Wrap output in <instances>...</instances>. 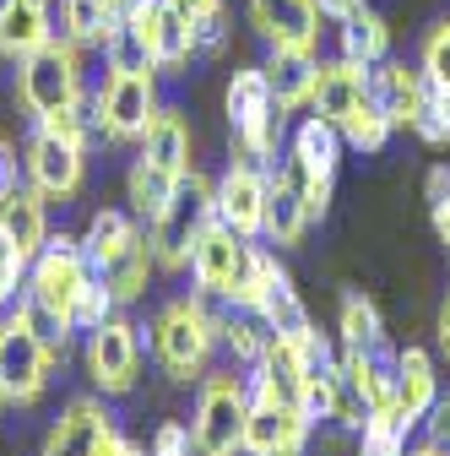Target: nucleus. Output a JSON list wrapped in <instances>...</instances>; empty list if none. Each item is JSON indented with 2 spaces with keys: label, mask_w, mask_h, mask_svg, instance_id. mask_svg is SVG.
I'll use <instances>...</instances> for the list:
<instances>
[{
  "label": "nucleus",
  "mask_w": 450,
  "mask_h": 456,
  "mask_svg": "<svg viewBox=\"0 0 450 456\" xmlns=\"http://www.w3.org/2000/svg\"><path fill=\"white\" fill-rule=\"evenodd\" d=\"M434 396H439V364L429 348H397V408L423 424V413L434 408Z\"/></svg>",
  "instance_id": "nucleus-28"
},
{
  "label": "nucleus",
  "mask_w": 450,
  "mask_h": 456,
  "mask_svg": "<svg viewBox=\"0 0 450 456\" xmlns=\"http://www.w3.org/2000/svg\"><path fill=\"white\" fill-rule=\"evenodd\" d=\"M266 326H261V315H250V310H229L222 305V326H217V348L229 354V364L234 370H255L261 364V354H266Z\"/></svg>",
  "instance_id": "nucleus-33"
},
{
  "label": "nucleus",
  "mask_w": 450,
  "mask_h": 456,
  "mask_svg": "<svg viewBox=\"0 0 450 456\" xmlns=\"http://www.w3.org/2000/svg\"><path fill=\"white\" fill-rule=\"evenodd\" d=\"M217 326H222V305L190 289L180 299L157 305V315L141 326V337H147L152 364L168 380H174V386H196L212 370V359H217Z\"/></svg>",
  "instance_id": "nucleus-1"
},
{
  "label": "nucleus",
  "mask_w": 450,
  "mask_h": 456,
  "mask_svg": "<svg viewBox=\"0 0 450 456\" xmlns=\"http://www.w3.org/2000/svg\"><path fill=\"white\" fill-rule=\"evenodd\" d=\"M385 342V321L380 305L358 289L342 294V310H336V348H380Z\"/></svg>",
  "instance_id": "nucleus-34"
},
{
  "label": "nucleus",
  "mask_w": 450,
  "mask_h": 456,
  "mask_svg": "<svg viewBox=\"0 0 450 456\" xmlns=\"http://www.w3.org/2000/svg\"><path fill=\"white\" fill-rule=\"evenodd\" d=\"M190 451H196V435L180 419H163L152 429V445H147V456H190Z\"/></svg>",
  "instance_id": "nucleus-42"
},
{
  "label": "nucleus",
  "mask_w": 450,
  "mask_h": 456,
  "mask_svg": "<svg viewBox=\"0 0 450 456\" xmlns=\"http://www.w3.org/2000/svg\"><path fill=\"white\" fill-rule=\"evenodd\" d=\"M369 98L385 109V120L397 131H413L423 103H429V82H423L418 61L407 66V61H397V54H385L380 66H369Z\"/></svg>",
  "instance_id": "nucleus-18"
},
{
  "label": "nucleus",
  "mask_w": 450,
  "mask_h": 456,
  "mask_svg": "<svg viewBox=\"0 0 450 456\" xmlns=\"http://www.w3.org/2000/svg\"><path fill=\"white\" fill-rule=\"evenodd\" d=\"M413 419L402 408H374L358 429V456H407V440H413Z\"/></svg>",
  "instance_id": "nucleus-35"
},
{
  "label": "nucleus",
  "mask_w": 450,
  "mask_h": 456,
  "mask_svg": "<svg viewBox=\"0 0 450 456\" xmlns=\"http://www.w3.org/2000/svg\"><path fill=\"white\" fill-rule=\"evenodd\" d=\"M147 234V223L131 212V207H98L82 228V250H87V266L103 272V266H115L136 240Z\"/></svg>",
  "instance_id": "nucleus-25"
},
{
  "label": "nucleus",
  "mask_w": 450,
  "mask_h": 456,
  "mask_svg": "<svg viewBox=\"0 0 450 456\" xmlns=\"http://www.w3.org/2000/svg\"><path fill=\"white\" fill-rule=\"evenodd\" d=\"M309 445H315V419L304 408L250 403V424H245V451L239 456H309Z\"/></svg>",
  "instance_id": "nucleus-15"
},
{
  "label": "nucleus",
  "mask_w": 450,
  "mask_h": 456,
  "mask_svg": "<svg viewBox=\"0 0 450 456\" xmlns=\"http://www.w3.org/2000/svg\"><path fill=\"white\" fill-rule=\"evenodd\" d=\"M445 364H450V354H445Z\"/></svg>",
  "instance_id": "nucleus-53"
},
{
  "label": "nucleus",
  "mask_w": 450,
  "mask_h": 456,
  "mask_svg": "<svg viewBox=\"0 0 450 456\" xmlns=\"http://www.w3.org/2000/svg\"><path fill=\"white\" fill-rule=\"evenodd\" d=\"M141 158H152L157 168H168V175H190L196 168V136H190V120H185V109H174V103H163L157 109V120L147 126V136H141V147H136Z\"/></svg>",
  "instance_id": "nucleus-26"
},
{
  "label": "nucleus",
  "mask_w": 450,
  "mask_h": 456,
  "mask_svg": "<svg viewBox=\"0 0 450 456\" xmlns=\"http://www.w3.org/2000/svg\"><path fill=\"white\" fill-rule=\"evenodd\" d=\"M245 17H250V33L266 49H309V54H320L325 17H320L315 0H245Z\"/></svg>",
  "instance_id": "nucleus-14"
},
{
  "label": "nucleus",
  "mask_w": 450,
  "mask_h": 456,
  "mask_svg": "<svg viewBox=\"0 0 450 456\" xmlns=\"http://www.w3.org/2000/svg\"><path fill=\"white\" fill-rule=\"evenodd\" d=\"M364 98H369V66L348 61V54H320V66H315V98H309V109L320 114V120L342 126Z\"/></svg>",
  "instance_id": "nucleus-19"
},
{
  "label": "nucleus",
  "mask_w": 450,
  "mask_h": 456,
  "mask_svg": "<svg viewBox=\"0 0 450 456\" xmlns=\"http://www.w3.org/2000/svg\"><path fill=\"white\" fill-rule=\"evenodd\" d=\"M315 6H320L325 22H342V17H353V12L364 6V0H315Z\"/></svg>",
  "instance_id": "nucleus-48"
},
{
  "label": "nucleus",
  "mask_w": 450,
  "mask_h": 456,
  "mask_svg": "<svg viewBox=\"0 0 450 456\" xmlns=\"http://www.w3.org/2000/svg\"><path fill=\"white\" fill-rule=\"evenodd\" d=\"M98 456H147V451H141V445H136L131 435H120L115 424H108V435L98 440Z\"/></svg>",
  "instance_id": "nucleus-45"
},
{
  "label": "nucleus",
  "mask_w": 450,
  "mask_h": 456,
  "mask_svg": "<svg viewBox=\"0 0 450 456\" xmlns=\"http://www.w3.org/2000/svg\"><path fill=\"white\" fill-rule=\"evenodd\" d=\"M87 98V49L54 33L44 49L17 61V109L28 120H49Z\"/></svg>",
  "instance_id": "nucleus-3"
},
{
  "label": "nucleus",
  "mask_w": 450,
  "mask_h": 456,
  "mask_svg": "<svg viewBox=\"0 0 450 456\" xmlns=\"http://www.w3.org/2000/svg\"><path fill=\"white\" fill-rule=\"evenodd\" d=\"M331 28H336V54H348V61H358V66H380L390 54V22L369 6V0L353 17L331 22Z\"/></svg>",
  "instance_id": "nucleus-29"
},
{
  "label": "nucleus",
  "mask_w": 450,
  "mask_h": 456,
  "mask_svg": "<svg viewBox=\"0 0 450 456\" xmlns=\"http://www.w3.org/2000/svg\"><path fill=\"white\" fill-rule=\"evenodd\" d=\"M434 342H439V354H450V294L439 305V321H434Z\"/></svg>",
  "instance_id": "nucleus-49"
},
{
  "label": "nucleus",
  "mask_w": 450,
  "mask_h": 456,
  "mask_svg": "<svg viewBox=\"0 0 450 456\" xmlns=\"http://www.w3.org/2000/svg\"><path fill=\"white\" fill-rule=\"evenodd\" d=\"M0 240L6 245H17L28 261L44 250V240H49V201L22 180V185H12V191H0Z\"/></svg>",
  "instance_id": "nucleus-24"
},
{
  "label": "nucleus",
  "mask_w": 450,
  "mask_h": 456,
  "mask_svg": "<svg viewBox=\"0 0 450 456\" xmlns=\"http://www.w3.org/2000/svg\"><path fill=\"white\" fill-rule=\"evenodd\" d=\"M87 342H82V370H87V380H92V391L98 396H131L136 391V380H141V354H147V337H141V326L125 315V310H115L103 326H92V331H82Z\"/></svg>",
  "instance_id": "nucleus-8"
},
{
  "label": "nucleus",
  "mask_w": 450,
  "mask_h": 456,
  "mask_svg": "<svg viewBox=\"0 0 450 456\" xmlns=\"http://www.w3.org/2000/svg\"><path fill=\"white\" fill-rule=\"evenodd\" d=\"M125 17H131V28L141 33V44H147V54H152V71L157 77H185L190 71V61H201V44H196V28L168 6V0H131L125 6Z\"/></svg>",
  "instance_id": "nucleus-12"
},
{
  "label": "nucleus",
  "mask_w": 450,
  "mask_h": 456,
  "mask_svg": "<svg viewBox=\"0 0 450 456\" xmlns=\"http://www.w3.org/2000/svg\"><path fill=\"white\" fill-rule=\"evenodd\" d=\"M266 191H271V168H261V163L234 152L229 168L217 175V223H229L234 234H245V240H261Z\"/></svg>",
  "instance_id": "nucleus-13"
},
{
  "label": "nucleus",
  "mask_w": 450,
  "mask_h": 456,
  "mask_svg": "<svg viewBox=\"0 0 450 456\" xmlns=\"http://www.w3.org/2000/svg\"><path fill=\"white\" fill-rule=\"evenodd\" d=\"M418 71L429 87H450V17L429 22V33L418 44Z\"/></svg>",
  "instance_id": "nucleus-38"
},
{
  "label": "nucleus",
  "mask_w": 450,
  "mask_h": 456,
  "mask_svg": "<svg viewBox=\"0 0 450 456\" xmlns=\"http://www.w3.org/2000/svg\"><path fill=\"white\" fill-rule=\"evenodd\" d=\"M429 217H434V240L450 250V196H445V201H434V207H429Z\"/></svg>",
  "instance_id": "nucleus-47"
},
{
  "label": "nucleus",
  "mask_w": 450,
  "mask_h": 456,
  "mask_svg": "<svg viewBox=\"0 0 450 456\" xmlns=\"http://www.w3.org/2000/svg\"><path fill=\"white\" fill-rule=\"evenodd\" d=\"M423 196H429V207L450 196V163H434L429 175H423Z\"/></svg>",
  "instance_id": "nucleus-46"
},
{
  "label": "nucleus",
  "mask_w": 450,
  "mask_h": 456,
  "mask_svg": "<svg viewBox=\"0 0 450 456\" xmlns=\"http://www.w3.org/2000/svg\"><path fill=\"white\" fill-rule=\"evenodd\" d=\"M315 66H320V54H309V49H266V61H261L266 87H271V98L283 103L288 114L309 109V98H315Z\"/></svg>",
  "instance_id": "nucleus-27"
},
{
  "label": "nucleus",
  "mask_w": 450,
  "mask_h": 456,
  "mask_svg": "<svg viewBox=\"0 0 450 456\" xmlns=\"http://www.w3.org/2000/svg\"><path fill=\"white\" fill-rule=\"evenodd\" d=\"M413 136H418L423 147H450V87H429V103H423V114H418Z\"/></svg>",
  "instance_id": "nucleus-39"
},
{
  "label": "nucleus",
  "mask_w": 450,
  "mask_h": 456,
  "mask_svg": "<svg viewBox=\"0 0 450 456\" xmlns=\"http://www.w3.org/2000/svg\"><path fill=\"white\" fill-rule=\"evenodd\" d=\"M245 424H250V380L245 370H206L196 380V408H190V435L212 456H239L245 451Z\"/></svg>",
  "instance_id": "nucleus-6"
},
{
  "label": "nucleus",
  "mask_w": 450,
  "mask_h": 456,
  "mask_svg": "<svg viewBox=\"0 0 450 456\" xmlns=\"http://www.w3.org/2000/svg\"><path fill=\"white\" fill-rule=\"evenodd\" d=\"M309 207H304V191H299V180H293V168L277 158V168H271V191H266V223H261V240L271 245V250H293L304 234H309Z\"/></svg>",
  "instance_id": "nucleus-20"
},
{
  "label": "nucleus",
  "mask_w": 450,
  "mask_h": 456,
  "mask_svg": "<svg viewBox=\"0 0 450 456\" xmlns=\"http://www.w3.org/2000/svg\"><path fill=\"white\" fill-rule=\"evenodd\" d=\"M174 185H180V175H168V168H157L152 158H131V168H125V207L141 217V223H152L163 207H168V196H174Z\"/></svg>",
  "instance_id": "nucleus-31"
},
{
  "label": "nucleus",
  "mask_w": 450,
  "mask_h": 456,
  "mask_svg": "<svg viewBox=\"0 0 450 456\" xmlns=\"http://www.w3.org/2000/svg\"><path fill=\"white\" fill-rule=\"evenodd\" d=\"M0 413H6V396H0Z\"/></svg>",
  "instance_id": "nucleus-52"
},
{
  "label": "nucleus",
  "mask_w": 450,
  "mask_h": 456,
  "mask_svg": "<svg viewBox=\"0 0 450 456\" xmlns=\"http://www.w3.org/2000/svg\"><path fill=\"white\" fill-rule=\"evenodd\" d=\"M54 364L60 354L22 321V310H0V396H6V408H38L54 380Z\"/></svg>",
  "instance_id": "nucleus-7"
},
{
  "label": "nucleus",
  "mask_w": 450,
  "mask_h": 456,
  "mask_svg": "<svg viewBox=\"0 0 450 456\" xmlns=\"http://www.w3.org/2000/svg\"><path fill=\"white\" fill-rule=\"evenodd\" d=\"M22 175L49 207H66L87 185V147L54 136L44 126H28V136H22Z\"/></svg>",
  "instance_id": "nucleus-10"
},
{
  "label": "nucleus",
  "mask_w": 450,
  "mask_h": 456,
  "mask_svg": "<svg viewBox=\"0 0 450 456\" xmlns=\"http://www.w3.org/2000/svg\"><path fill=\"white\" fill-rule=\"evenodd\" d=\"M222 114H229V131H234V152L261 163V168H277V158L288 147V109L271 98L261 66H239L229 77V87H222Z\"/></svg>",
  "instance_id": "nucleus-2"
},
{
  "label": "nucleus",
  "mask_w": 450,
  "mask_h": 456,
  "mask_svg": "<svg viewBox=\"0 0 450 456\" xmlns=\"http://www.w3.org/2000/svg\"><path fill=\"white\" fill-rule=\"evenodd\" d=\"M22 289H28V256L0 240V310H12L22 299Z\"/></svg>",
  "instance_id": "nucleus-41"
},
{
  "label": "nucleus",
  "mask_w": 450,
  "mask_h": 456,
  "mask_svg": "<svg viewBox=\"0 0 450 456\" xmlns=\"http://www.w3.org/2000/svg\"><path fill=\"white\" fill-rule=\"evenodd\" d=\"M120 305H115V294H108V282L92 272L87 277V289L76 294V310H71V321H76V331H92V326H103L108 315H115Z\"/></svg>",
  "instance_id": "nucleus-40"
},
{
  "label": "nucleus",
  "mask_w": 450,
  "mask_h": 456,
  "mask_svg": "<svg viewBox=\"0 0 450 456\" xmlns=\"http://www.w3.org/2000/svg\"><path fill=\"white\" fill-rule=\"evenodd\" d=\"M336 131H342V142H348V152H364V158H374V152H385L390 147V136H397V126H390L385 120V109L374 103V98H364L353 114H348V120L342 126H336Z\"/></svg>",
  "instance_id": "nucleus-36"
},
{
  "label": "nucleus",
  "mask_w": 450,
  "mask_h": 456,
  "mask_svg": "<svg viewBox=\"0 0 450 456\" xmlns=\"http://www.w3.org/2000/svg\"><path fill=\"white\" fill-rule=\"evenodd\" d=\"M131 0H60V38L82 44V49H98L103 33L125 17Z\"/></svg>",
  "instance_id": "nucleus-30"
},
{
  "label": "nucleus",
  "mask_w": 450,
  "mask_h": 456,
  "mask_svg": "<svg viewBox=\"0 0 450 456\" xmlns=\"http://www.w3.org/2000/svg\"><path fill=\"white\" fill-rule=\"evenodd\" d=\"M22 180H28V175H22V147L0 136V191H12V185H22Z\"/></svg>",
  "instance_id": "nucleus-44"
},
{
  "label": "nucleus",
  "mask_w": 450,
  "mask_h": 456,
  "mask_svg": "<svg viewBox=\"0 0 450 456\" xmlns=\"http://www.w3.org/2000/svg\"><path fill=\"white\" fill-rule=\"evenodd\" d=\"M108 424H115V413H108V396L82 391V396H71V403L60 408V419L49 424L38 456H98V440L108 435Z\"/></svg>",
  "instance_id": "nucleus-17"
},
{
  "label": "nucleus",
  "mask_w": 450,
  "mask_h": 456,
  "mask_svg": "<svg viewBox=\"0 0 450 456\" xmlns=\"http://www.w3.org/2000/svg\"><path fill=\"white\" fill-rule=\"evenodd\" d=\"M98 49H103V66L108 71H152V54H147L141 33L131 28V17H120L115 28H108Z\"/></svg>",
  "instance_id": "nucleus-37"
},
{
  "label": "nucleus",
  "mask_w": 450,
  "mask_h": 456,
  "mask_svg": "<svg viewBox=\"0 0 450 456\" xmlns=\"http://www.w3.org/2000/svg\"><path fill=\"white\" fill-rule=\"evenodd\" d=\"M250 261H255V240L234 234L229 223H212L206 234L196 240V250H190V282H196V294H206L217 305H234L239 289H245V277H250Z\"/></svg>",
  "instance_id": "nucleus-11"
},
{
  "label": "nucleus",
  "mask_w": 450,
  "mask_h": 456,
  "mask_svg": "<svg viewBox=\"0 0 450 456\" xmlns=\"http://www.w3.org/2000/svg\"><path fill=\"white\" fill-rule=\"evenodd\" d=\"M407 456H450V445H434V440H418V445H407Z\"/></svg>",
  "instance_id": "nucleus-50"
},
{
  "label": "nucleus",
  "mask_w": 450,
  "mask_h": 456,
  "mask_svg": "<svg viewBox=\"0 0 450 456\" xmlns=\"http://www.w3.org/2000/svg\"><path fill=\"white\" fill-rule=\"evenodd\" d=\"M250 315H261V326L271 337H288V342H299V348H309V354L325 348V337L315 331V321H309V310H304V299H299V289H293V277H288L283 261L271 266V277H266V289H261Z\"/></svg>",
  "instance_id": "nucleus-16"
},
{
  "label": "nucleus",
  "mask_w": 450,
  "mask_h": 456,
  "mask_svg": "<svg viewBox=\"0 0 450 456\" xmlns=\"http://www.w3.org/2000/svg\"><path fill=\"white\" fill-rule=\"evenodd\" d=\"M212 223H217V180H206L201 168H190V175L174 185V196H168V207L147 223L157 272H190V250Z\"/></svg>",
  "instance_id": "nucleus-4"
},
{
  "label": "nucleus",
  "mask_w": 450,
  "mask_h": 456,
  "mask_svg": "<svg viewBox=\"0 0 450 456\" xmlns=\"http://www.w3.org/2000/svg\"><path fill=\"white\" fill-rule=\"evenodd\" d=\"M342 131H336L331 120H320L315 109H304V120L288 131V147H283V163H293L299 175L309 180H336V168H342Z\"/></svg>",
  "instance_id": "nucleus-21"
},
{
  "label": "nucleus",
  "mask_w": 450,
  "mask_h": 456,
  "mask_svg": "<svg viewBox=\"0 0 450 456\" xmlns=\"http://www.w3.org/2000/svg\"><path fill=\"white\" fill-rule=\"evenodd\" d=\"M87 277H92V266H87V250H82V234H66V228H49V240H44V250L28 261V299L33 305H44V310H54V315H66L71 321V310H76V294L87 289ZM76 326V321H71Z\"/></svg>",
  "instance_id": "nucleus-9"
},
{
  "label": "nucleus",
  "mask_w": 450,
  "mask_h": 456,
  "mask_svg": "<svg viewBox=\"0 0 450 456\" xmlns=\"http://www.w3.org/2000/svg\"><path fill=\"white\" fill-rule=\"evenodd\" d=\"M98 277L108 282V294H115V305H120V310H131V305L147 294V282L157 277V256H152V240L141 234V240H136V245H131V250L115 261V266H103Z\"/></svg>",
  "instance_id": "nucleus-32"
},
{
  "label": "nucleus",
  "mask_w": 450,
  "mask_h": 456,
  "mask_svg": "<svg viewBox=\"0 0 450 456\" xmlns=\"http://www.w3.org/2000/svg\"><path fill=\"white\" fill-rule=\"evenodd\" d=\"M190 456H212V451H201V445H196V451H190Z\"/></svg>",
  "instance_id": "nucleus-51"
},
{
  "label": "nucleus",
  "mask_w": 450,
  "mask_h": 456,
  "mask_svg": "<svg viewBox=\"0 0 450 456\" xmlns=\"http://www.w3.org/2000/svg\"><path fill=\"white\" fill-rule=\"evenodd\" d=\"M423 440H434V445H450V396H445V391L434 396V408L423 413Z\"/></svg>",
  "instance_id": "nucleus-43"
},
{
  "label": "nucleus",
  "mask_w": 450,
  "mask_h": 456,
  "mask_svg": "<svg viewBox=\"0 0 450 456\" xmlns=\"http://www.w3.org/2000/svg\"><path fill=\"white\" fill-rule=\"evenodd\" d=\"M342 354V380L358 391V403L374 408H397V354L385 348H336Z\"/></svg>",
  "instance_id": "nucleus-23"
},
{
  "label": "nucleus",
  "mask_w": 450,
  "mask_h": 456,
  "mask_svg": "<svg viewBox=\"0 0 450 456\" xmlns=\"http://www.w3.org/2000/svg\"><path fill=\"white\" fill-rule=\"evenodd\" d=\"M54 33V6L49 0H0V61L17 66L33 49H44Z\"/></svg>",
  "instance_id": "nucleus-22"
},
{
  "label": "nucleus",
  "mask_w": 450,
  "mask_h": 456,
  "mask_svg": "<svg viewBox=\"0 0 450 456\" xmlns=\"http://www.w3.org/2000/svg\"><path fill=\"white\" fill-rule=\"evenodd\" d=\"M157 82H163L157 71H103V82L87 93L98 142H108V147H141L147 126L157 120V109H163V87Z\"/></svg>",
  "instance_id": "nucleus-5"
}]
</instances>
